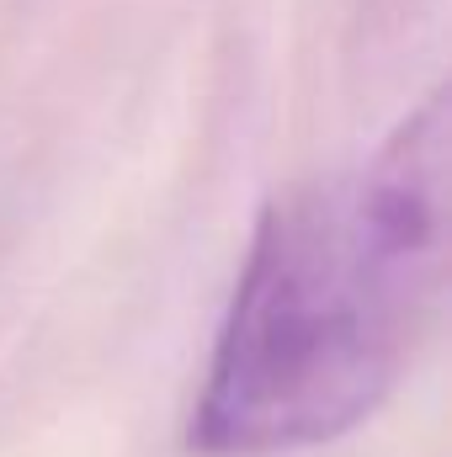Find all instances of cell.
Instances as JSON below:
<instances>
[{
	"label": "cell",
	"mask_w": 452,
	"mask_h": 457,
	"mask_svg": "<svg viewBox=\"0 0 452 457\" xmlns=\"http://www.w3.org/2000/svg\"><path fill=\"white\" fill-rule=\"evenodd\" d=\"M448 160L437 91L362 170L261 208L187 420L192 453H304L389 399L442 298Z\"/></svg>",
	"instance_id": "6da1fadb"
}]
</instances>
